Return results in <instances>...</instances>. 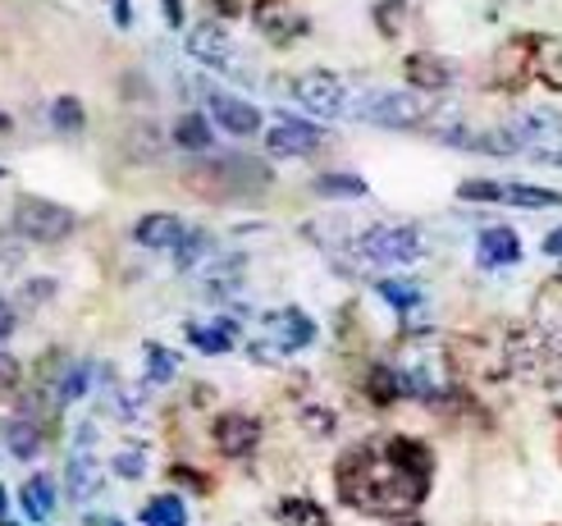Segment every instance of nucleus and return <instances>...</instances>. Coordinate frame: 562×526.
Segmentation results:
<instances>
[{
  "instance_id": "obj_11",
  "label": "nucleus",
  "mask_w": 562,
  "mask_h": 526,
  "mask_svg": "<svg viewBox=\"0 0 562 526\" xmlns=\"http://www.w3.org/2000/svg\"><path fill=\"white\" fill-rule=\"evenodd\" d=\"M211 439L224 458H247L261 439V422L247 417V412H224V417H215V426H211Z\"/></svg>"
},
{
  "instance_id": "obj_16",
  "label": "nucleus",
  "mask_w": 562,
  "mask_h": 526,
  "mask_svg": "<svg viewBox=\"0 0 562 526\" xmlns=\"http://www.w3.org/2000/svg\"><path fill=\"white\" fill-rule=\"evenodd\" d=\"M403 74H407V82H412V92H420V97H435V92H443L448 82H453V65L439 60V55H426V51L407 55Z\"/></svg>"
},
{
  "instance_id": "obj_38",
  "label": "nucleus",
  "mask_w": 562,
  "mask_h": 526,
  "mask_svg": "<svg viewBox=\"0 0 562 526\" xmlns=\"http://www.w3.org/2000/svg\"><path fill=\"white\" fill-rule=\"evenodd\" d=\"M14 384H19V367L10 362L5 352H0V390H14Z\"/></svg>"
},
{
  "instance_id": "obj_12",
  "label": "nucleus",
  "mask_w": 562,
  "mask_h": 526,
  "mask_svg": "<svg viewBox=\"0 0 562 526\" xmlns=\"http://www.w3.org/2000/svg\"><path fill=\"white\" fill-rule=\"evenodd\" d=\"M206 110L215 115V124L224 133H234V137H257L261 133V110L251 101H243V97H234V92H211Z\"/></svg>"
},
{
  "instance_id": "obj_17",
  "label": "nucleus",
  "mask_w": 562,
  "mask_h": 526,
  "mask_svg": "<svg viewBox=\"0 0 562 526\" xmlns=\"http://www.w3.org/2000/svg\"><path fill=\"white\" fill-rule=\"evenodd\" d=\"M481 266L485 270H498V266H517L521 261V238L508 230V225H494V230H485L481 234Z\"/></svg>"
},
{
  "instance_id": "obj_20",
  "label": "nucleus",
  "mask_w": 562,
  "mask_h": 526,
  "mask_svg": "<svg viewBox=\"0 0 562 526\" xmlns=\"http://www.w3.org/2000/svg\"><path fill=\"white\" fill-rule=\"evenodd\" d=\"M416 14H420V0H380L375 5V27L384 37H403V33H412Z\"/></svg>"
},
{
  "instance_id": "obj_10",
  "label": "nucleus",
  "mask_w": 562,
  "mask_h": 526,
  "mask_svg": "<svg viewBox=\"0 0 562 526\" xmlns=\"http://www.w3.org/2000/svg\"><path fill=\"white\" fill-rule=\"evenodd\" d=\"M251 23H257L261 37L274 46H289L306 33V19L289 5V0H257V5H251Z\"/></svg>"
},
{
  "instance_id": "obj_47",
  "label": "nucleus",
  "mask_w": 562,
  "mask_h": 526,
  "mask_svg": "<svg viewBox=\"0 0 562 526\" xmlns=\"http://www.w3.org/2000/svg\"><path fill=\"white\" fill-rule=\"evenodd\" d=\"M0 526H19V522H10V517H5V522H0Z\"/></svg>"
},
{
  "instance_id": "obj_40",
  "label": "nucleus",
  "mask_w": 562,
  "mask_h": 526,
  "mask_svg": "<svg viewBox=\"0 0 562 526\" xmlns=\"http://www.w3.org/2000/svg\"><path fill=\"white\" fill-rule=\"evenodd\" d=\"M165 5V19H170V27H183V0H160Z\"/></svg>"
},
{
  "instance_id": "obj_37",
  "label": "nucleus",
  "mask_w": 562,
  "mask_h": 526,
  "mask_svg": "<svg viewBox=\"0 0 562 526\" xmlns=\"http://www.w3.org/2000/svg\"><path fill=\"white\" fill-rule=\"evenodd\" d=\"M306 426H312V435H329L334 417H329V412H321V407H312V412H306Z\"/></svg>"
},
{
  "instance_id": "obj_19",
  "label": "nucleus",
  "mask_w": 562,
  "mask_h": 526,
  "mask_svg": "<svg viewBox=\"0 0 562 526\" xmlns=\"http://www.w3.org/2000/svg\"><path fill=\"white\" fill-rule=\"evenodd\" d=\"M42 445H46V435H42V422H37V417H10V422H5V449H10L14 458L33 462V458L42 454Z\"/></svg>"
},
{
  "instance_id": "obj_1",
  "label": "nucleus",
  "mask_w": 562,
  "mask_h": 526,
  "mask_svg": "<svg viewBox=\"0 0 562 526\" xmlns=\"http://www.w3.org/2000/svg\"><path fill=\"white\" fill-rule=\"evenodd\" d=\"M430 449L420 439L393 435L380 449L361 445L339 458V494L344 504L375 513V517H398L412 513L430 490Z\"/></svg>"
},
{
  "instance_id": "obj_41",
  "label": "nucleus",
  "mask_w": 562,
  "mask_h": 526,
  "mask_svg": "<svg viewBox=\"0 0 562 526\" xmlns=\"http://www.w3.org/2000/svg\"><path fill=\"white\" fill-rule=\"evenodd\" d=\"M544 257H553V261H562V225L544 238Z\"/></svg>"
},
{
  "instance_id": "obj_29",
  "label": "nucleus",
  "mask_w": 562,
  "mask_h": 526,
  "mask_svg": "<svg viewBox=\"0 0 562 526\" xmlns=\"http://www.w3.org/2000/svg\"><path fill=\"white\" fill-rule=\"evenodd\" d=\"M312 188L321 198H367V179L361 175H321Z\"/></svg>"
},
{
  "instance_id": "obj_22",
  "label": "nucleus",
  "mask_w": 562,
  "mask_h": 526,
  "mask_svg": "<svg viewBox=\"0 0 562 526\" xmlns=\"http://www.w3.org/2000/svg\"><path fill=\"white\" fill-rule=\"evenodd\" d=\"M530 316H536V325L544 329V335L562 329V275H558V280H544V289L536 293V307H530Z\"/></svg>"
},
{
  "instance_id": "obj_21",
  "label": "nucleus",
  "mask_w": 562,
  "mask_h": 526,
  "mask_svg": "<svg viewBox=\"0 0 562 526\" xmlns=\"http://www.w3.org/2000/svg\"><path fill=\"white\" fill-rule=\"evenodd\" d=\"M19 504H23V513L33 522H50V513H55V481L42 477V472L27 477L23 490H19Z\"/></svg>"
},
{
  "instance_id": "obj_44",
  "label": "nucleus",
  "mask_w": 562,
  "mask_h": 526,
  "mask_svg": "<svg viewBox=\"0 0 562 526\" xmlns=\"http://www.w3.org/2000/svg\"><path fill=\"white\" fill-rule=\"evenodd\" d=\"M536 156H540V160H549V165H562V147H540Z\"/></svg>"
},
{
  "instance_id": "obj_18",
  "label": "nucleus",
  "mask_w": 562,
  "mask_h": 526,
  "mask_svg": "<svg viewBox=\"0 0 562 526\" xmlns=\"http://www.w3.org/2000/svg\"><path fill=\"white\" fill-rule=\"evenodd\" d=\"M234 339H238V325L234 321H211V325H188V344L196 348V352H206V357H220V352H229L234 348Z\"/></svg>"
},
{
  "instance_id": "obj_46",
  "label": "nucleus",
  "mask_w": 562,
  "mask_h": 526,
  "mask_svg": "<svg viewBox=\"0 0 562 526\" xmlns=\"http://www.w3.org/2000/svg\"><path fill=\"white\" fill-rule=\"evenodd\" d=\"M0 133H10V115H0Z\"/></svg>"
},
{
  "instance_id": "obj_27",
  "label": "nucleus",
  "mask_w": 562,
  "mask_h": 526,
  "mask_svg": "<svg viewBox=\"0 0 562 526\" xmlns=\"http://www.w3.org/2000/svg\"><path fill=\"white\" fill-rule=\"evenodd\" d=\"M375 293L389 302V307H398V312H416L420 298H426L416 280H375Z\"/></svg>"
},
{
  "instance_id": "obj_36",
  "label": "nucleus",
  "mask_w": 562,
  "mask_h": 526,
  "mask_svg": "<svg viewBox=\"0 0 562 526\" xmlns=\"http://www.w3.org/2000/svg\"><path fill=\"white\" fill-rule=\"evenodd\" d=\"M458 198H462V202H498V183H490V179H471V183L458 188Z\"/></svg>"
},
{
  "instance_id": "obj_9",
  "label": "nucleus",
  "mask_w": 562,
  "mask_h": 526,
  "mask_svg": "<svg viewBox=\"0 0 562 526\" xmlns=\"http://www.w3.org/2000/svg\"><path fill=\"white\" fill-rule=\"evenodd\" d=\"M97 426H78V439H74V454H69V500L74 504H88L97 500V490H101V477H105V467L97 458Z\"/></svg>"
},
{
  "instance_id": "obj_23",
  "label": "nucleus",
  "mask_w": 562,
  "mask_h": 526,
  "mask_svg": "<svg viewBox=\"0 0 562 526\" xmlns=\"http://www.w3.org/2000/svg\"><path fill=\"white\" fill-rule=\"evenodd\" d=\"M498 202L540 211V206H562V192H553V188H530V183H498Z\"/></svg>"
},
{
  "instance_id": "obj_33",
  "label": "nucleus",
  "mask_w": 562,
  "mask_h": 526,
  "mask_svg": "<svg viewBox=\"0 0 562 526\" xmlns=\"http://www.w3.org/2000/svg\"><path fill=\"white\" fill-rule=\"evenodd\" d=\"M50 124L60 128V133H82V124H88V115H82V105L78 97H60L50 105Z\"/></svg>"
},
{
  "instance_id": "obj_28",
  "label": "nucleus",
  "mask_w": 562,
  "mask_h": 526,
  "mask_svg": "<svg viewBox=\"0 0 562 526\" xmlns=\"http://www.w3.org/2000/svg\"><path fill=\"white\" fill-rule=\"evenodd\" d=\"M536 74L544 78V88L562 92V37H540V60Z\"/></svg>"
},
{
  "instance_id": "obj_43",
  "label": "nucleus",
  "mask_w": 562,
  "mask_h": 526,
  "mask_svg": "<svg viewBox=\"0 0 562 526\" xmlns=\"http://www.w3.org/2000/svg\"><path fill=\"white\" fill-rule=\"evenodd\" d=\"M110 5H115V23L128 27V19H133V14H128V0H110Z\"/></svg>"
},
{
  "instance_id": "obj_32",
  "label": "nucleus",
  "mask_w": 562,
  "mask_h": 526,
  "mask_svg": "<svg viewBox=\"0 0 562 526\" xmlns=\"http://www.w3.org/2000/svg\"><path fill=\"white\" fill-rule=\"evenodd\" d=\"M143 352H147V380L151 384H170L175 371H179V357L170 348H160V344H147Z\"/></svg>"
},
{
  "instance_id": "obj_3",
  "label": "nucleus",
  "mask_w": 562,
  "mask_h": 526,
  "mask_svg": "<svg viewBox=\"0 0 562 526\" xmlns=\"http://www.w3.org/2000/svg\"><path fill=\"white\" fill-rule=\"evenodd\" d=\"M74 211L50 202V198H33V192H23V198H14V230L19 238L27 243H65L74 234Z\"/></svg>"
},
{
  "instance_id": "obj_48",
  "label": "nucleus",
  "mask_w": 562,
  "mask_h": 526,
  "mask_svg": "<svg viewBox=\"0 0 562 526\" xmlns=\"http://www.w3.org/2000/svg\"><path fill=\"white\" fill-rule=\"evenodd\" d=\"M0 175H5V170H0Z\"/></svg>"
},
{
  "instance_id": "obj_45",
  "label": "nucleus",
  "mask_w": 562,
  "mask_h": 526,
  "mask_svg": "<svg viewBox=\"0 0 562 526\" xmlns=\"http://www.w3.org/2000/svg\"><path fill=\"white\" fill-rule=\"evenodd\" d=\"M5 508H10V494H5V485H0V522H5Z\"/></svg>"
},
{
  "instance_id": "obj_35",
  "label": "nucleus",
  "mask_w": 562,
  "mask_h": 526,
  "mask_svg": "<svg viewBox=\"0 0 562 526\" xmlns=\"http://www.w3.org/2000/svg\"><path fill=\"white\" fill-rule=\"evenodd\" d=\"M115 477H124V481H143V477H147V449H143V445L120 449V454H115Z\"/></svg>"
},
{
  "instance_id": "obj_14",
  "label": "nucleus",
  "mask_w": 562,
  "mask_h": 526,
  "mask_svg": "<svg viewBox=\"0 0 562 526\" xmlns=\"http://www.w3.org/2000/svg\"><path fill=\"white\" fill-rule=\"evenodd\" d=\"M508 137L521 147V143H553V137H562V115L558 110H544V105H530V110H517V115L508 120Z\"/></svg>"
},
{
  "instance_id": "obj_42",
  "label": "nucleus",
  "mask_w": 562,
  "mask_h": 526,
  "mask_svg": "<svg viewBox=\"0 0 562 526\" xmlns=\"http://www.w3.org/2000/svg\"><path fill=\"white\" fill-rule=\"evenodd\" d=\"M170 477H175V481H183V485H192V490H206V481L196 477V472H188V467H175Z\"/></svg>"
},
{
  "instance_id": "obj_25",
  "label": "nucleus",
  "mask_w": 562,
  "mask_h": 526,
  "mask_svg": "<svg viewBox=\"0 0 562 526\" xmlns=\"http://www.w3.org/2000/svg\"><path fill=\"white\" fill-rule=\"evenodd\" d=\"M143 526H188V504L179 494H156L143 508Z\"/></svg>"
},
{
  "instance_id": "obj_4",
  "label": "nucleus",
  "mask_w": 562,
  "mask_h": 526,
  "mask_svg": "<svg viewBox=\"0 0 562 526\" xmlns=\"http://www.w3.org/2000/svg\"><path fill=\"white\" fill-rule=\"evenodd\" d=\"M261 329H266V339H261V344H251V357H257V362H274V357L302 352L306 344L316 339V321L306 316L302 307L270 312V316L261 321Z\"/></svg>"
},
{
  "instance_id": "obj_24",
  "label": "nucleus",
  "mask_w": 562,
  "mask_h": 526,
  "mask_svg": "<svg viewBox=\"0 0 562 526\" xmlns=\"http://www.w3.org/2000/svg\"><path fill=\"white\" fill-rule=\"evenodd\" d=\"M206 257H215V238L206 230H183V238L175 247V266L179 270H192V266H202Z\"/></svg>"
},
{
  "instance_id": "obj_26",
  "label": "nucleus",
  "mask_w": 562,
  "mask_h": 526,
  "mask_svg": "<svg viewBox=\"0 0 562 526\" xmlns=\"http://www.w3.org/2000/svg\"><path fill=\"white\" fill-rule=\"evenodd\" d=\"M175 143H179L183 152H206V147L215 143L206 115H179V120H175Z\"/></svg>"
},
{
  "instance_id": "obj_39",
  "label": "nucleus",
  "mask_w": 562,
  "mask_h": 526,
  "mask_svg": "<svg viewBox=\"0 0 562 526\" xmlns=\"http://www.w3.org/2000/svg\"><path fill=\"white\" fill-rule=\"evenodd\" d=\"M14 325H19V321H14V307H10L5 298H0V339H10V335H14Z\"/></svg>"
},
{
  "instance_id": "obj_34",
  "label": "nucleus",
  "mask_w": 562,
  "mask_h": 526,
  "mask_svg": "<svg viewBox=\"0 0 562 526\" xmlns=\"http://www.w3.org/2000/svg\"><path fill=\"white\" fill-rule=\"evenodd\" d=\"M88 380H92V367H88V362L69 367L65 380H60V390H55V399H60V403H78L82 394H88Z\"/></svg>"
},
{
  "instance_id": "obj_31",
  "label": "nucleus",
  "mask_w": 562,
  "mask_h": 526,
  "mask_svg": "<svg viewBox=\"0 0 562 526\" xmlns=\"http://www.w3.org/2000/svg\"><path fill=\"white\" fill-rule=\"evenodd\" d=\"M279 517H284L289 526H329L325 508L312 504V500H284V504H279Z\"/></svg>"
},
{
  "instance_id": "obj_15",
  "label": "nucleus",
  "mask_w": 562,
  "mask_h": 526,
  "mask_svg": "<svg viewBox=\"0 0 562 526\" xmlns=\"http://www.w3.org/2000/svg\"><path fill=\"white\" fill-rule=\"evenodd\" d=\"M133 238L147 247V253H175L179 238H183V220L179 215H165V211H151L133 225Z\"/></svg>"
},
{
  "instance_id": "obj_6",
  "label": "nucleus",
  "mask_w": 562,
  "mask_h": 526,
  "mask_svg": "<svg viewBox=\"0 0 562 526\" xmlns=\"http://www.w3.org/2000/svg\"><path fill=\"white\" fill-rule=\"evenodd\" d=\"M536 60H540V37L536 33H517L494 51L490 65V82L498 92H521L530 78H536Z\"/></svg>"
},
{
  "instance_id": "obj_30",
  "label": "nucleus",
  "mask_w": 562,
  "mask_h": 526,
  "mask_svg": "<svg viewBox=\"0 0 562 526\" xmlns=\"http://www.w3.org/2000/svg\"><path fill=\"white\" fill-rule=\"evenodd\" d=\"M367 390L380 407H389L393 399H403V380H398V367H371V380H367Z\"/></svg>"
},
{
  "instance_id": "obj_2",
  "label": "nucleus",
  "mask_w": 562,
  "mask_h": 526,
  "mask_svg": "<svg viewBox=\"0 0 562 526\" xmlns=\"http://www.w3.org/2000/svg\"><path fill=\"white\" fill-rule=\"evenodd\" d=\"M348 110L357 120L380 124V128H426L435 101L420 97V92H384V88H375L367 97H357V105H348Z\"/></svg>"
},
{
  "instance_id": "obj_13",
  "label": "nucleus",
  "mask_w": 562,
  "mask_h": 526,
  "mask_svg": "<svg viewBox=\"0 0 562 526\" xmlns=\"http://www.w3.org/2000/svg\"><path fill=\"white\" fill-rule=\"evenodd\" d=\"M321 143H325V128L306 124V120H289V115L274 120L270 133H266V147L274 156H312Z\"/></svg>"
},
{
  "instance_id": "obj_7",
  "label": "nucleus",
  "mask_w": 562,
  "mask_h": 526,
  "mask_svg": "<svg viewBox=\"0 0 562 526\" xmlns=\"http://www.w3.org/2000/svg\"><path fill=\"white\" fill-rule=\"evenodd\" d=\"M188 55H192L196 65L215 69V74H229V78H238V82H251V74L243 69L238 46L229 42V33H224L220 23H202V27H192V33H188Z\"/></svg>"
},
{
  "instance_id": "obj_8",
  "label": "nucleus",
  "mask_w": 562,
  "mask_h": 526,
  "mask_svg": "<svg viewBox=\"0 0 562 526\" xmlns=\"http://www.w3.org/2000/svg\"><path fill=\"white\" fill-rule=\"evenodd\" d=\"M293 97L312 110V115H325V120H339L348 115V88L339 74H325V69H312V74H297L293 78Z\"/></svg>"
},
{
  "instance_id": "obj_5",
  "label": "nucleus",
  "mask_w": 562,
  "mask_h": 526,
  "mask_svg": "<svg viewBox=\"0 0 562 526\" xmlns=\"http://www.w3.org/2000/svg\"><path fill=\"white\" fill-rule=\"evenodd\" d=\"M357 257H367L375 266H412L426 257V243L412 225H371L357 234Z\"/></svg>"
}]
</instances>
